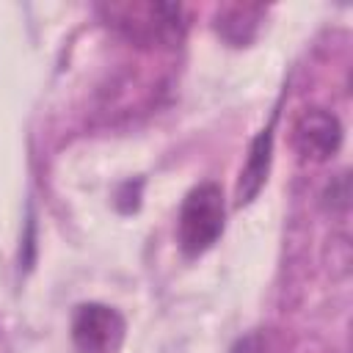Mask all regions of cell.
<instances>
[{"label": "cell", "instance_id": "6da1fadb", "mask_svg": "<svg viewBox=\"0 0 353 353\" xmlns=\"http://www.w3.org/2000/svg\"><path fill=\"white\" fill-rule=\"evenodd\" d=\"M102 19L138 47H174L185 39L188 17L179 3H105Z\"/></svg>", "mask_w": 353, "mask_h": 353}, {"label": "cell", "instance_id": "5b68a950", "mask_svg": "<svg viewBox=\"0 0 353 353\" xmlns=\"http://www.w3.org/2000/svg\"><path fill=\"white\" fill-rule=\"evenodd\" d=\"M270 160H273V124H268L248 146V157L245 165L240 171V182H237V204H251L256 199V193L262 190V185L268 182L270 174Z\"/></svg>", "mask_w": 353, "mask_h": 353}, {"label": "cell", "instance_id": "277c9868", "mask_svg": "<svg viewBox=\"0 0 353 353\" xmlns=\"http://www.w3.org/2000/svg\"><path fill=\"white\" fill-rule=\"evenodd\" d=\"M292 146L303 160L325 163L342 146V124L323 108L303 110L292 124Z\"/></svg>", "mask_w": 353, "mask_h": 353}, {"label": "cell", "instance_id": "3957f363", "mask_svg": "<svg viewBox=\"0 0 353 353\" xmlns=\"http://www.w3.org/2000/svg\"><path fill=\"white\" fill-rule=\"evenodd\" d=\"M127 336L124 317L105 303H80L72 314L74 353H119Z\"/></svg>", "mask_w": 353, "mask_h": 353}, {"label": "cell", "instance_id": "7a4b0ae2", "mask_svg": "<svg viewBox=\"0 0 353 353\" xmlns=\"http://www.w3.org/2000/svg\"><path fill=\"white\" fill-rule=\"evenodd\" d=\"M223 226H226V199L221 185L215 182L196 185L185 196L176 218V243L182 254L190 259L207 254L223 234Z\"/></svg>", "mask_w": 353, "mask_h": 353}]
</instances>
